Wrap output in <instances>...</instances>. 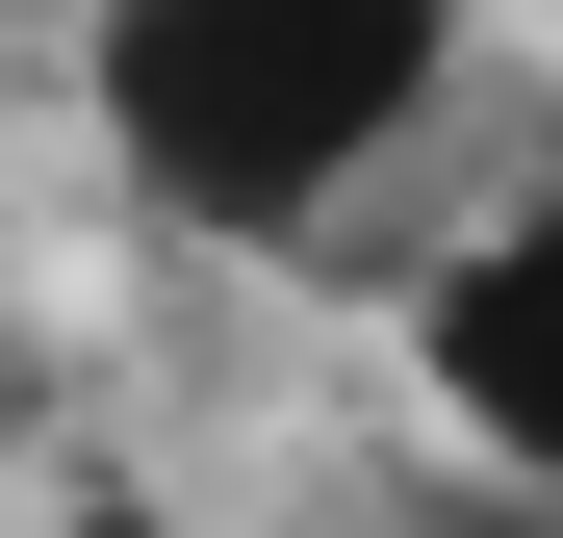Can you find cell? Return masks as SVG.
<instances>
[{
    "label": "cell",
    "instance_id": "6da1fadb",
    "mask_svg": "<svg viewBox=\"0 0 563 538\" xmlns=\"http://www.w3.org/2000/svg\"><path fill=\"white\" fill-rule=\"evenodd\" d=\"M461 103V0H103L77 26V129L154 231L282 256Z\"/></svg>",
    "mask_w": 563,
    "mask_h": 538
},
{
    "label": "cell",
    "instance_id": "7a4b0ae2",
    "mask_svg": "<svg viewBox=\"0 0 563 538\" xmlns=\"http://www.w3.org/2000/svg\"><path fill=\"white\" fill-rule=\"evenodd\" d=\"M410 385H435V436H461L487 487H563V179L487 206V231L410 283Z\"/></svg>",
    "mask_w": 563,
    "mask_h": 538
},
{
    "label": "cell",
    "instance_id": "3957f363",
    "mask_svg": "<svg viewBox=\"0 0 563 538\" xmlns=\"http://www.w3.org/2000/svg\"><path fill=\"white\" fill-rule=\"evenodd\" d=\"M410 538H563V487H435Z\"/></svg>",
    "mask_w": 563,
    "mask_h": 538
},
{
    "label": "cell",
    "instance_id": "277c9868",
    "mask_svg": "<svg viewBox=\"0 0 563 538\" xmlns=\"http://www.w3.org/2000/svg\"><path fill=\"white\" fill-rule=\"evenodd\" d=\"M52 538H179V513H154V487H77V513H52Z\"/></svg>",
    "mask_w": 563,
    "mask_h": 538
}]
</instances>
